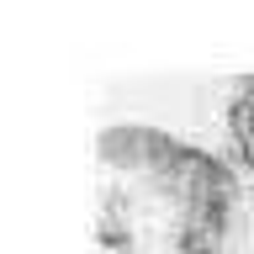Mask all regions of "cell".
<instances>
[{"label":"cell","mask_w":254,"mask_h":254,"mask_svg":"<svg viewBox=\"0 0 254 254\" xmlns=\"http://www.w3.org/2000/svg\"><path fill=\"white\" fill-rule=\"evenodd\" d=\"M228 143H233V159L244 170V180L254 186V74L228 90Z\"/></svg>","instance_id":"obj_1"}]
</instances>
